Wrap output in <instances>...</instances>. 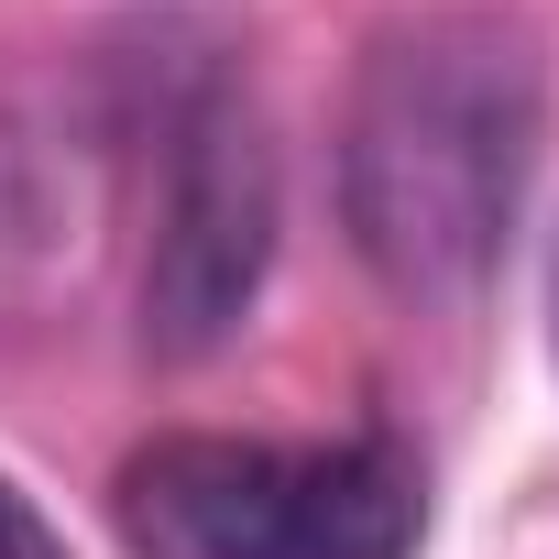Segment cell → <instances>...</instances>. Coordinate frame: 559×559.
I'll return each instance as SVG.
<instances>
[{
	"instance_id": "6da1fadb",
	"label": "cell",
	"mask_w": 559,
	"mask_h": 559,
	"mask_svg": "<svg viewBox=\"0 0 559 559\" xmlns=\"http://www.w3.org/2000/svg\"><path fill=\"white\" fill-rule=\"evenodd\" d=\"M548 143V45L504 0L395 12L341 99V230L406 308H472L526 219Z\"/></svg>"
},
{
	"instance_id": "7a4b0ae2",
	"label": "cell",
	"mask_w": 559,
	"mask_h": 559,
	"mask_svg": "<svg viewBox=\"0 0 559 559\" xmlns=\"http://www.w3.org/2000/svg\"><path fill=\"white\" fill-rule=\"evenodd\" d=\"M110 526L132 559H417L428 483L384 428L362 439L165 428L110 472Z\"/></svg>"
},
{
	"instance_id": "3957f363",
	"label": "cell",
	"mask_w": 559,
	"mask_h": 559,
	"mask_svg": "<svg viewBox=\"0 0 559 559\" xmlns=\"http://www.w3.org/2000/svg\"><path fill=\"white\" fill-rule=\"evenodd\" d=\"M286 230V165L230 67H209L165 110V187H154V252H143V352L209 362L241 341Z\"/></svg>"
},
{
	"instance_id": "277c9868",
	"label": "cell",
	"mask_w": 559,
	"mask_h": 559,
	"mask_svg": "<svg viewBox=\"0 0 559 559\" xmlns=\"http://www.w3.org/2000/svg\"><path fill=\"white\" fill-rule=\"evenodd\" d=\"M110 241V165L45 110H0V319H56Z\"/></svg>"
},
{
	"instance_id": "5b68a950",
	"label": "cell",
	"mask_w": 559,
	"mask_h": 559,
	"mask_svg": "<svg viewBox=\"0 0 559 559\" xmlns=\"http://www.w3.org/2000/svg\"><path fill=\"white\" fill-rule=\"evenodd\" d=\"M0 559H67V537L45 526V504H34L12 472H0Z\"/></svg>"
},
{
	"instance_id": "8992f818",
	"label": "cell",
	"mask_w": 559,
	"mask_h": 559,
	"mask_svg": "<svg viewBox=\"0 0 559 559\" xmlns=\"http://www.w3.org/2000/svg\"><path fill=\"white\" fill-rule=\"evenodd\" d=\"M548 319H559V263H548Z\"/></svg>"
}]
</instances>
